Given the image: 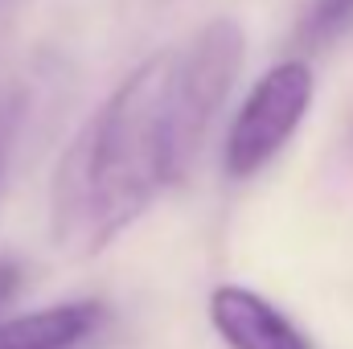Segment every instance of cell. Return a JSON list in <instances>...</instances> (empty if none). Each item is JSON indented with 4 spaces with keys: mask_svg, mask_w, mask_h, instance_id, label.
<instances>
[{
    "mask_svg": "<svg viewBox=\"0 0 353 349\" xmlns=\"http://www.w3.org/2000/svg\"><path fill=\"white\" fill-rule=\"evenodd\" d=\"M173 54L144 58L87 119L54 173L50 226L58 247L99 255L176 181L169 144Z\"/></svg>",
    "mask_w": 353,
    "mask_h": 349,
    "instance_id": "cell-1",
    "label": "cell"
},
{
    "mask_svg": "<svg viewBox=\"0 0 353 349\" xmlns=\"http://www.w3.org/2000/svg\"><path fill=\"white\" fill-rule=\"evenodd\" d=\"M247 62V33L234 17L205 21L185 50L173 54L169 79V144H173L176 181L197 161L214 119L222 115L230 90Z\"/></svg>",
    "mask_w": 353,
    "mask_h": 349,
    "instance_id": "cell-2",
    "label": "cell"
},
{
    "mask_svg": "<svg viewBox=\"0 0 353 349\" xmlns=\"http://www.w3.org/2000/svg\"><path fill=\"white\" fill-rule=\"evenodd\" d=\"M312 94H316V79H312L308 58L296 54V58L275 62L243 99V107L226 132V148H222L226 177L247 181V177L263 173L288 148V140L300 132V123L312 107Z\"/></svg>",
    "mask_w": 353,
    "mask_h": 349,
    "instance_id": "cell-3",
    "label": "cell"
},
{
    "mask_svg": "<svg viewBox=\"0 0 353 349\" xmlns=\"http://www.w3.org/2000/svg\"><path fill=\"white\" fill-rule=\"evenodd\" d=\"M205 312L226 349H312L304 329L247 283H218Z\"/></svg>",
    "mask_w": 353,
    "mask_h": 349,
    "instance_id": "cell-4",
    "label": "cell"
},
{
    "mask_svg": "<svg viewBox=\"0 0 353 349\" xmlns=\"http://www.w3.org/2000/svg\"><path fill=\"white\" fill-rule=\"evenodd\" d=\"M99 300H66L12 321H0V349H79L103 325Z\"/></svg>",
    "mask_w": 353,
    "mask_h": 349,
    "instance_id": "cell-5",
    "label": "cell"
},
{
    "mask_svg": "<svg viewBox=\"0 0 353 349\" xmlns=\"http://www.w3.org/2000/svg\"><path fill=\"white\" fill-rule=\"evenodd\" d=\"M353 33V0H308L300 21H296V50L300 58L325 54L337 41H345Z\"/></svg>",
    "mask_w": 353,
    "mask_h": 349,
    "instance_id": "cell-6",
    "label": "cell"
},
{
    "mask_svg": "<svg viewBox=\"0 0 353 349\" xmlns=\"http://www.w3.org/2000/svg\"><path fill=\"white\" fill-rule=\"evenodd\" d=\"M21 115H25V99L17 90H8L0 99V181L8 173V157H12V144H17V132H21Z\"/></svg>",
    "mask_w": 353,
    "mask_h": 349,
    "instance_id": "cell-7",
    "label": "cell"
},
{
    "mask_svg": "<svg viewBox=\"0 0 353 349\" xmlns=\"http://www.w3.org/2000/svg\"><path fill=\"white\" fill-rule=\"evenodd\" d=\"M21 288V267L12 259H0V308L12 300V292Z\"/></svg>",
    "mask_w": 353,
    "mask_h": 349,
    "instance_id": "cell-8",
    "label": "cell"
}]
</instances>
